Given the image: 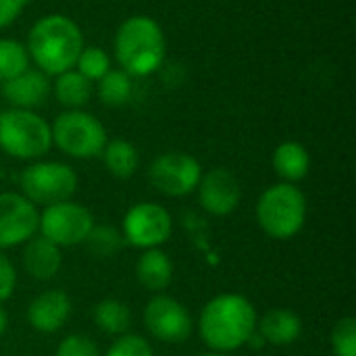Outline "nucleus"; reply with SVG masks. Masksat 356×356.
Here are the masks:
<instances>
[{
    "label": "nucleus",
    "mask_w": 356,
    "mask_h": 356,
    "mask_svg": "<svg viewBox=\"0 0 356 356\" xmlns=\"http://www.w3.org/2000/svg\"><path fill=\"white\" fill-rule=\"evenodd\" d=\"M27 54L46 75H60L75 67L83 50V33L67 15H46L27 35Z\"/></svg>",
    "instance_id": "f257e3e1"
},
{
    "label": "nucleus",
    "mask_w": 356,
    "mask_h": 356,
    "mask_svg": "<svg viewBox=\"0 0 356 356\" xmlns=\"http://www.w3.org/2000/svg\"><path fill=\"white\" fill-rule=\"evenodd\" d=\"M198 330L209 348L217 353L238 350L257 330V311L240 294H221L202 309Z\"/></svg>",
    "instance_id": "f03ea898"
},
{
    "label": "nucleus",
    "mask_w": 356,
    "mask_h": 356,
    "mask_svg": "<svg viewBox=\"0 0 356 356\" xmlns=\"http://www.w3.org/2000/svg\"><path fill=\"white\" fill-rule=\"evenodd\" d=\"M167 40L161 25L146 15L125 19L115 33V56L131 77L152 75L165 60Z\"/></svg>",
    "instance_id": "7ed1b4c3"
},
{
    "label": "nucleus",
    "mask_w": 356,
    "mask_h": 356,
    "mask_svg": "<svg viewBox=\"0 0 356 356\" xmlns=\"http://www.w3.org/2000/svg\"><path fill=\"white\" fill-rule=\"evenodd\" d=\"M257 219L263 232L275 240L296 236L307 219V198L294 184H275L267 188L257 204Z\"/></svg>",
    "instance_id": "20e7f679"
},
{
    "label": "nucleus",
    "mask_w": 356,
    "mask_h": 356,
    "mask_svg": "<svg viewBox=\"0 0 356 356\" xmlns=\"http://www.w3.org/2000/svg\"><path fill=\"white\" fill-rule=\"evenodd\" d=\"M52 146L50 125L25 108H8L0 113V148L15 159L31 161L44 156Z\"/></svg>",
    "instance_id": "39448f33"
},
{
    "label": "nucleus",
    "mask_w": 356,
    "mask_h": 356,
    "mask_svg": "<svg viewBox=\"0 0 356 356\" xmlns=\"http://www.w3.org/2000/svg\"><path fill=\"white\" fill-rule=\"evenodd\" d=\"M52 144L75 159H92L102 154L106 146L104 125L86 111H65L50 125Z\"/></svg>",
    "instance_id": "423d86ee"
},
{
    "label": "nucleus",
    "mask_w": 356,
    "mask_h": 356,
    "mask_svg": "<svg viewBox=\"0 0 356 356\" xmlns=\"http://www.w3.org/2000/svg\"><path fill=\"white\" fill-rule=\"evenodd\" d=\"M23 196L33 204H56L71 200L77 190V173L65 163H33L21 173Z\"/></svg>",
    "instance_id": "0eeeda50"
},
{
    "label": "nucleus",
    "mask_w": 356,
    "mask_h": 356,
    "mask_svg": "<svg viewBox=\"0 0 356 356\" xmlns=\"http://www.w3.org/2000/svg\"><path fill=\"white\" fill-rule=\"evenodd\" d=\"M92 227H94L92 213L83 204L73 202V200L46 207L38 223V229L42 232V236L50 240L52 244H56L58 248L83 244Z\"/></svg>",
    "instance_id": "6e6552de"
},
{
    "label": "nucleus",
    "mask_w": 356,
    "mask_h": 356,
    "mask_svg": "<svg viewBox=\"0 0 356 356\" xmlns=\"http://www.w3.org/2000/svg\"><path fill=\"white\" fill-rule=\"evenodd\" d=\"M202 177L200 163L186 152H165L150 163L148 179L165 196H188Z\"/></svg>",
    "instance_id": "1a4fd4ad"
},
{
    "label": "nucleus",
    "mask_w": 356,
    "mask_h": 356,
    "mask_svg": "<svg viewBox=\"0 0 356 356\" xmlns=\"http://www.w3.org/2000/svg\"><path fill=\"white\" fill-rule=\"evenodd\" d=\"M173 232L171 215L156 202L134 204L123 219V238L136 248H159Z\"/></svg>",
    "instance_id": "9d476101"
},
{
    "label": "nucleus",
    "mask_w": 356,
    "mask_h": 356,
    "mask_svg": "<svg viewBox=\"0 0 356 356\" xmlns=\"http://www.w3.org/2000/svg\"><path fill=\"white\" fill-rule=\"evenodd\" d=\"M144 323L148 332L167 344H181L192 334V317L181 302L171 296H154L144 311Z\"/></svg>",
    "instance_id": "9b49d317"
},
{
    "label": "nucleus",
    "mask_w": 356,
    "mask_h": 356,
    "mask_svg": "<svg viewBox=\"0 0 356 356\" xmlns=\"http://www.w3.org/2000/svg\"><path fill=\"white\" fill-rule=\"evenodd\" d=\"M40 213L23 194H0V248H13L31 240L38 232Z\"/></svg>",
    "instance_id": "f8f14e48"
},
{
    "label": "nucleus",
    "mask_w": 356,
    "mask_h": 356,
    "mask_svg": "<svg viewBox=\"0 0 356 356\" xmlns=\"http://www.w3.org/2000/svg\"><path fill=\"white\" fill-rule=\"evenodd\" d=\"M198 200L200 207L217 217H225L236 211L242 190L238 177L227 169H213L198 181Z\"/></svg>",
    "instance_id": "ddd939ff"
},
{
    "label": "nucleus",
    "mask_w": 356,
    "mask_h": 356,
    "mask_svg": "<svg viewBox=\"0 0 356 356\" xmlns=\"http://www.w3.org/2000/svg\"><path fill=\"white\" fill-rule=\"evenodd\" d=\"M0 94L8 104H13V108L31 111L35 106H42L48 100L50 81H48V75L42 73L40 69L38 71L25 69L17 77L4 81L0 86Z\"/></svg>",
    "instance_id": "4468645a"
},
{
    "label": "nucleus",
    "mask_w": 356,
    "mask_h": 356,
    "mask_svg": "<svg viewBox=\"0 0 356 356\" xmlns=\"http://www.w3.org/2000/svg\"><path fill=\"white\" fill-rule=\"evenodd\" d=\"M71 315V298L63 290H48L35 296L27 309L29 325L42 334L58 332Z\"/></svg>",
    "instance_id": "2eb2a0df"
},
{
    "label": "nucleus",
    "mask_w": 356,
    "mask_h": 356,
    "mask_svg": "<svg viewBox=\"0 0 356 356\" xmlns=\"http://www.w3.org/2000/svg\"><path fill=\"white\" fill-rule=\"evenodd\" d=\"M60 265H63V254L56 244H52L44 236L27 240L23 250V267L29 277L38 282H48L58 273Z\"/></svg>",
    "instance_id": "dca6fc26"
},
{
    "label": "nucleus",
    "mask_w": 356,
    "mask_h": 356,
    "mask_svg": "<svg viewBox=\"0 0 356 356\" xmlns=\"http://www.w3.org/2000/svg\"><path fill=\"white\" fill-rule=\"evenodd\" d=\"M259 334L265 338L267 344L273 346H288L294 344L302 334V321L296 313L288 309H273L267 311L261 321H257Z\"/></svg>",
    "instance_id": "f3484780"
},
{
    "label": "nucleus",
    "mask_w": 356,
    "mask_h": 356,
    "mask_svg": "<svg viewBox=\"0 0 356 356\" xmlns=\"http://www.w3.org/2000/svg\"><path fill=\"white\" fill-rule=\"evenodd\" d=\"M138 282L150 292H163L173 282V263L161 248H148L136 265Z\"/></svg>",
    "instance_id": "a211bd4d"
},
{
    "label": "nucleus",
    "mask_w": 356,
    "mask_h": 356,
    "mask_svg": "<svg viewBox=\"0 0 356 356\" xmlns=\"http://www.w3.org/2000/svg\"><path fill=\"white\" fill-rule=\"evenodd\" d=\"M273 169L286 184H296L309 175L311 154L300 142H282L273 152Z\"/></svg>",
    "instance_id": "6ab92c4d"
},
{
    "label": "nucleus",
    "mask_w": 356,
    "mask_h": 356,
    "mask_svg": "<svg viewBox=\"0 0 356 356\" xmlns=\"http://www.w3.org/2000/svg\"><path fill=\"white\" fill-rule=\"evenodd\" d=\"M54 94H56V100L63 106H67L69 111H79L81 106H86L90 102L92 81L86 79L79 71L69 69V71L56 75Z\"/></svg>",
    "instance_id": "aec40b11"
},
{
    "label": "nucleus",
    "mask_w": 356,
    "mask_h": 356,
    "mask_svg": "<svg viewBox=\"0 0 356 356\" xmlns=\"http://www.w3.org/2000/svg\"><path fill=\"white\" fill-rule=\"evenodd\" d=\"M102 159H104V167L108 169V173L117 179H129L136 173L138 163H140L136 146L121 138L106 142L102 150Z\"/></svg>",
    "instance_id": "412c9836"
},
{
    "label": "nucleus",
    "mask_w": 356,
    "mask_h": 356,
    "mask_svg": "<svg viewBox=\"0 0 356 356\" xmlns=\"http://www.w3.org/2000/svg\"><path fill=\"white\" fill-rule=\"evenodd\" d=\"M94 323L100 332L111 336H125L131 325V311L117 298H104L94 309Z\"/></svg>",
    "instance_id": "4be33fe9"
},
{
    "label": "nucleus",
    "mask_w": 356,
    "mask_h": 356,
    "mask_svg": "<svg viewBox=\"0 0 356 356\" xmlns=\"http://www.w3.org/2000/svg\"><path fill=\"white\" fill-rule=\"evenodd\" d=\"M134 92L131 75L123 69H111L98 79V98L106 106H123Z\"/></svg>",
    "instance_id": "5701e85b"
},
{
    "label": "nucleus",
    "mask_w": 356,
    "mask_h": 356,
    "mask_svg": "<svg viewBox=\"0 0 356 356\" xmlns=\"http://www.w3.org/2000/svg\"><path fill=\"white\" fill-rule=\"evenodd\" d=\"M88 252L96 259H113L127 244L123 234L113 225H94L88 238L83 240Z\"/></svg>",
    "instance_id": "b1692460"
},
{
    "label": "nucleus",
    "mask_w": 356,
    "mask_h": 356,
    "mask_svg": "<svg viewBox=\"0 0 356 356\" xmlns=\"http://www.w3.org/2000/svg\"><path fill=\"white\" fill-rule=\"evenodd\" d=\"M29 67L27 48L10 38H0V86Z\"/></svg>",
    "instance_id": "393cba45"
},
{
    "label": "nucleus",
    "mask_w": 356,
    "mask_h": 356,
    "mask_svg": "<svg viewBox=\"0 0 356 356\" xmlns=\"http://www.w3.org/2000/svg\"><path fill=\"white\" fill-rule=\"evenodd\" d=\"M75 67L86 79L98 81L102 75H106V71H111V58L100 46H83Z\"/></svg>",
    "instance_id": "a878e982"
},
{
    "label": "nucleus",
    "mask_w": 356,
    "mask_h": 356,
    "mask_svg": "<svg viewBox=\"0 0 356 356\" xmlns=\"http://www.w3.org/2000/svg\"><path fill=\"white\" fill-rule=\"evenodd\" d=\"M332 348L336 356H356V319L344 317L332 332Z\"/></svg>",
    "instance_id": "bb28decb"
},
{
    "label": "nucleus",
    "mask_w": 356,
    "mask_h": 356,
    "mask_svg": "<svg viewBox=\"0 0 356 356\" xmlns=\"http://www.w3.org/2000/svg\"><path fill=\"white\" fill-rule=\"evenodd\" d=\"M54 356H100V353H98V346L88 336L73 334V336H67L58 344Z\"/></svg>",
    "instance_id": "cd10ccee"
},
{
    "label": "nucleus",
    "mask_w": 356,
    "mask_h": 356,
    "mask_svg": "<svg viewBox=\"0 0 356 356\" xmlns=\"http://www.w3.org/2000/svg\"><path fill=\"white\" fill-rule=\"evenodd\" d=\"M106 356H154L152 346L140 336H121L111 348Z\"/></svg>",
    "instance_id": "c85d7f7f"
},
{
    "label": "nucleus",
    "mask_w": 356,
    "mask_h": 356,
    "mask_svg": "<svg viewBox=\"0 0 356 356\" xmlns=\"http://www.w3.org/2000/svg\"><path fill=\"white\" fill-rule=\"evenodd\" d=\"M17 286V273L13 263L0 252V302H4L6 298L13 296Z\"/></svg>",
    "instance_id": "c756f323"
},
{
    "label": "nucleus",
    "mask_w": 356,
    "mask_h": 356,
    "mask_svg": "<svg viewBox=\"0 0 356 356\" xmlns=\"http://www.w3.org/2000/svg\"><path fill=\"white\" fill-rule=\"evenodd\" d=\"M27 0H0V29L8 27L25 8Z\"/></svg>",
    "instance_id": "7c9ffc66"
},
{
    "label": "nucleus",
    "mask_w": 356,
    "mask_h": 356,
    "mask_svg": "<svg viewBox=\"0 0 356 356\" xmlns=\"http://www.w3.org/2000/svg\"><path fill=\"white\" fill-rule=\"evenodd\" d=\"M246 344H248V346H252V348H263L267 342H265V338H263V336H261V334L254 330V334L248 338V342H246Z\"/></svg>",
    "instance_id": "2f4dec72"
},
{
    "label": "nucleus",
    "mask_w": 356,
    "mask_h": 356,
    "mask_svg": "<svg viewBox=\"0 0 356 356\" xmlns=\"http://www.w3.org/2000/svg\"><path fill=\"white\" fill-rule=\"evenodd\" d=\"M6 327H8V315H6V311L0 307V336L6 332Z\"/></svg>",
    "instance_id": "473e14b6"
},
{
    "label": "nucleus",
    "mask_w": 356,
    "mask_h": 356,
    "mask_svg": "<svg viewBox=\"0 0 356 356\" xmlns=\"http://www.w3.org/2000/svg\"><path fill=\"white\" fill-rule=\"evenodd\" d=\"M200 356H225V355H221V353H209V355H200Z\"/></svg>",
    "instance_id": "72a5a7b5"
}]
</instances>
